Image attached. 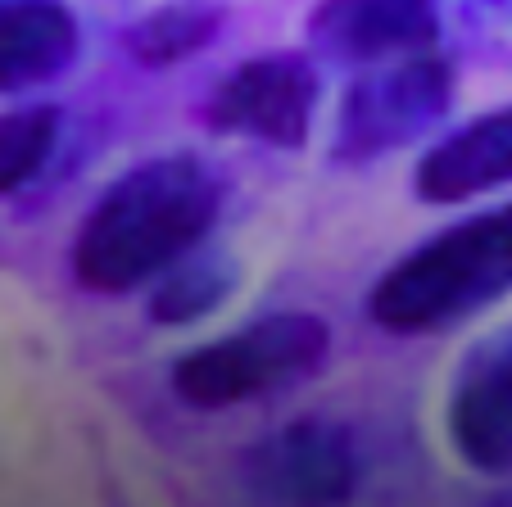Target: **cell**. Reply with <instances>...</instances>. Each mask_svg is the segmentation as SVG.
<instances>
[{
  "label": "cell",
  "mask_w": 512,
  "mask_h": 507,
  "mask_svg": "<svg viewBox=\"0 0 512 507\" xmlns=\"http://www.w3.org/2000/svg\"><path fill=\"white\" fill-rule=\"evenodd\" d=\"M223 186L191 154H164L114 182L82 222L73 272L96 295H127L177 268L218 218Z\"/></svg>",
  "instance_id": "obj_1"
},
{
  "label": "cell",
  "mask_w": 512,
  "mask_h": 507,
  "mask_svg": "<svg viewBox=\"0 0 512 507\" xmlns=\"http://www.w3.org/2000/svg\"><path fill=\"white\" fill-rule=\"evenodd\" d=\"M512 295V200L449 222L395 259L368 290V322L386 335H435Z\"/></svg>",
  "instance_id": "obj_2"
},
{
  "label": "cell",
  "mask_w": 512,
  "mask_h": 507,
  "mask_svg": "<svg viewBox=\"0 0 512 507\" xmlns=\"http://www.w3.org/2000/svg\"><path fill=\"white\" fill-rule=\"evenodd\" d=\"M331 326L318 313H272L173 363V390L195 412H223L300 390L327 367Z\"/></svg>",
  "instance_id": "obj_3"
},
{
  "label": "cell",
  "mask_w": 512,
  "mask_h": 507,
  "mask_svg": "<svg viewBox=\"0 0 512 507\" xmlns=\"http://www.w3.org/2000/svg\"><path fill=\"white\" fill-rule=\"evenodd\" d=\"M454 105V68L445 59L413 55L395 64H377L345 91L336 114L340 163H372L422 141Z\"/></svg>",
  "instance_id": "obj_4"
},
{
  "label": "cell",
  "mask_w": 512,
  "mask_h": 507,
  "mask_svg": "<svg viewBox=\"0 0 512 507\" xmlns=\"http://www.w3.org/2000/svg\"><path fill=\"white\" fill-rule=\"evenodd\" d=\"M241 485L250 507H349L358 444L331 417H295L245 453Z\"/></svg>",
  "instance_id": "obj_5"
},
{
  "label": "cell",
  "mask_w": 512,
  "mask_h": 507,
  "mask_svg": "<svg viewBox=\"0 0 512 507\" xmlns=\"http://www.w3.org/2000/svg\"><path fill=\"white\" fill-rule=\"evenodd\" d=\"M445 435L467 471L512 476V322L458 358L445 394Z\"/></svg>",
  "instance_id": "obj_6"
},
{
  "label": "cell",
  "mask_w": 512,
  "mask_h": 507,
  "mask_svg": "<svg viewBox=\"0 0 512 507\" xmlns=\"http://www.w3.org/2000/svg\"><path fill=\"white\" fill-rule=\"evenodd\" d=\"M318 73L304 55H259L241 64L209 100V123L218 132L250 136L259 145L295 150L309 141L318 114Z\"/></svg>",
  "instance_id": "obj_7"
},
{
  "label": "cell",
  "mask_w": 512,
  "mask_h": 507,
  "mask_svg": "<svg viewBox=\"0 0 512 507\" xmlns=\"http://www.w3.org/2000/svg\"><path fill=\"white\" fill-rule=\"evenodd\" d=\"M309 37L340 64H395L431 50L440 37L435 0H322L309 19Z\"/></svg>",
  "instance_id": "obj_8"
},
{
  "label": "cell",
  "mask_w": 512,
  "mask_h": 507,
  "mask_svg": "<svg viewBox=\"0 0 512 507\" xmlns=\"http://www.w3.org/2000/svg\"><path fill=\"white\" fill-rule=\"evenodd\" d=\"M512 186V105L463 123L422 154L413 191L426 204H467Z\"/></svg>",
  "instance_id": "obj_9"
},
{
  "label": "cell",
  "mask_w": 512,
  "mask_h": 507,
  "mask_svg": "<svg viewBox=\"0 0 512 507\" xmlns=\"http://www.w3.org/2000/svg\"><path fill=\"white\" fill-rule=\"evenodd\" d=\"M78 19L59 0H14L0 10V91H28L78 59Z\"/></svg>",
  "instance_id": "obj_10"
},
{
  "label": "cell",
  "mask_w": 512,
  "mask_h": 507,
  "mask_svg": "<svg viewBox=\"0 0 512 507\" xmlns=\"http://www.w3.org/2000/svg\"><path fill=\"white\" fill-rule=\"evenodd\" d=\"M236 286V268L223 254H200V259L173 268L150 295V317L159 326H186L209 317L213 308L223 304Z\"/></svg>",
  "instance_id": "obj_11"
},
{
  "label": "cell",
  "mask_w": 512,
  "mask_h": 507,
  "mask_svg": "<svg viewBox=\"0 0 512 507\" xmlns=\"http://www.w3.org/2000/svg\"><path fill=\"white\" fill-rule=\"evenodd\" d=\"M218 32V10L209 5H168L132 28V55L141 64H177V59L204 50Z\"/></svg>",
  "instance_id": "obj_12"
},
{
  "label": "cell",
  "mask_w": 512,
  "mask_h": 507,
  "mask_svg": "<svg viewBox=\"0 0 512 507\" xmlns=\"http://www.w3.org/2000/svg\"><path fill=\"white\" fill-rule=\"evenodd\" d=\"M55 132H59V114L46 105L0 114V195L32 182V173L46 163L50 145H55Z\"/></svg>",
  "instance_id": "obj_13"
},
{
  "label": "cell",
  "mask_w": 512,
  "mask_h": 507,
  "mask_svg": "<svg viewBox=\"0 0 512 507\" xmlns=\"http://www.w3.org/2000/svg\"><path fill=\"white\" fill-rule=\"evenodd\" d=\"M467 28L494 41H512V0H458Z\"/></svg>",
  "instance_id": "obj_14"
},
{
  "label": "cell",
  "mask_w": 512,
  "mask_h": 507,
  "mask_svg": "<svg viewBox=\"0 0 512 507\" xmlns=\"http://www.w3.org/2000/svg\"><path fill=\"white\" fill-rule=\"evenodd\" d=\"M476 507H512V489H499V494H490L485 503H476Z\"/></svg>",
  "instance_id": "obj_15"
}]
</instances>
